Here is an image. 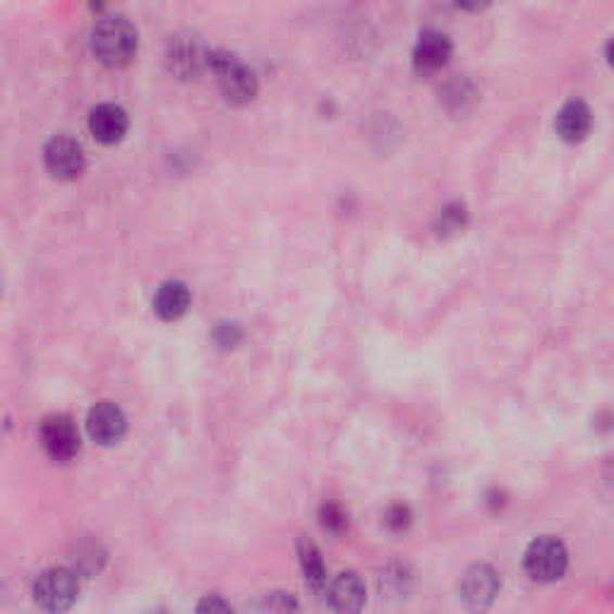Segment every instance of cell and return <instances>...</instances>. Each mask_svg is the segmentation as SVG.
Segmentation results:
<instances>
[{"instance_id":"cell-1","label":"cell","mask_w":614,"mask_h":614,"mask_svg":"<svg viewBox=\"0 0 614 614\" xmlns=\"http://www.w3.org/2000/svg\"><path fill=\"white\" fill-rule=\"evenodd\" d=\"M140 37L132 22L123 15H106L92 31V49L97 59L108 67L128 65L138 53Z\"/></svg>"},{"instance_id":"cell-2","label":"cell","mask_w":614,"mask_h":614,"mask_svg":"<svg viewBox=\"0 0 614 614\" xmlns=\"http://www.w3.org/2000/svg\"><path fill=\"white\" fill-rule=\"evenodd\" d=\"M207 65L212 67L216 82H219L223 97L229 99L231 104H250V101L257 97V75L253 73V67L245 65L238 55L214 51L209 53Z\"/></svg>"},{"instance_id":"cell-3","label":"cell","mask_w":614,"mask_h":614,"mask_svg":"<svg viewBox=\"0 0 614 614\" xmlns=\"http://www.w3.org/2000/svg\"><path fill=\"white\" fill-rule=\"evenodd\" d=\"M79 598V578L75 568L53 566L47 568L34 584V600L49 614H63L71 610Z\"/></svg>"},{"instance_id":"cell-4","label":"cell","mask_w":614,"mask_h":614,"mask_svg":"<svg viewBox=\"0 0 614 614\" xmlns=\"http://www.w3.org/2000/svg\"><path fill=\"white\" fill-rule=\"evenodd\" d=\"M568 566V552L562 540L552 536H542L528 545L523 554V568L538 584H554L560 581Z\"/></svg>"},{"instance_id":"cell-5","label":"cell","mask_w":614,"mask_h":614,"mask_svg":"<svg viewBox=\"0 0 614 614\" xmlns=\"http://www.w3.org/2000/svg\"><path fill=\"white\" fill-rule=\"evenodd\" d=\"M39 437L43 451H47L49 459L55 463H71L79 453V447H82L73 420L59 413L43 418Z\"/></svg>"},{"instance_id":"cell-6","label":"cell","mask_w":614,"mask_h":614,"mask_svg":"<svg viewBox=\"0 0 614 614\" xmlns=\"http://www.w3.org/2000/svg\"><path fill=\"white\" fill-rule=\"evenodd\" d=\"M499 588H502V581H499V574L495 568L487 564H475L463 574L459 596L471 612H485L493 607V602L499 596Z\"/></svg>"},{"instance_id":"cell-7","label":"cell","mask_w":614,"mask_h":614,"mask_svg":"<svg viewBox=\"0 0 614 614\" xmlns=\"http://www.w3.org/2000/svg\"><path fill=\"white\" fill-rule=\"evenodd\" d=\"M43 164L49 174L59 180H75L85 174L87 156L82 144L71 135H55V138L43 150Z\"/></svg>"},{"instance_id":"cell-8","label":"cell","mask_w":614,"mask_h":614,"mask_svg":"<svg viewBox=\"0 0 614 614\" xmlns=\"http://www.w3.org/2000/svg\"><path fill=\"white\" fill-rule=\"evenodd\" d=\"M87 432L97 445L113 447L128 432V418H125L123 408L113 401H99L87 413Z\"/></svg>"},{"instance_id":"cell-9","label":"cell","mask_w":614,"mask_h":614,"mask_svg":"<svg viewBox=\"0 0 614 614\" xmlns=\"http://www.w3.org/2000/svg\"><path fill=\"white\" fill-rule=\"evenodd\" d=\"M324 593L329 607L336 614H360L368 602L366 584H362V578L356 572H341L338 576H334L327 584Z\"/></svg>"},{"instance_id":"cell-10","label":"cell","mask_w":614,"mask_h":614,"mask_svg":"<svg viewBox=\"0 0 614 614\" xmlns=\"http://www.w3.org/2000/svg\"><path fill=\"white\" fill-rule=\"evenodd\" d=\"M209 61V53L202 49V43L195 37H176L170 39L166 51L168 71L180 79H190L200 75V71Z\"/></svg>"},{"instance_id":"cell-11","label":"cell","mask_w":614,"mask_h":614,"mask_svg":"<svg viewBox=\"0 0 614 614\" xmlns=\"http://www.w3.org/2000/svg\"><path fill=\"white\" fill-rule=\"evenodd\" d=\"M451 53L453 47L447 34L442 31H423L420 34V39L415 43V51H413V63H415V71L423 73V75H432L445 67L451 61Z\"/></svg>"},{"instance_id":"cell-12","label":"cell","mask_w":614,"mask_h":614,"mask_svg":"<svg viewBox=\"0 0 614 614\" xmlns=\"http://www.w3.org/2000/svg\"><path fill=\"white\" fill-rule=\"evenodd\" d=\"M128 128H130L128 113L116 104H101L89 113V132H92L94 140L101 144L120 142Z\"/></svg>"},{"instance_id":"cell-13","label":"cell","mask_w":614,"mask_h":614,"mask_svg":"<svg viewBox=\"0 0 614 614\" xmlns=\"http://www.w3.org/2000/svg\"><path fill=\"white\" fill-rule=\"evenodd\" d=\"M593 128V111L584 101H568L557 113V132L564 142H581Z\"/></svg>"},{"instance_id":"cell-14","label":"cell","mask_w":614,"mask_h":614,"mask_svg":"<svg viewBox=\"0 0 614 614\" xmlns=\"http://www.w3.org/2000/svg\"><path fill=\"white\" fill-rule=\"evenodd\" d=\"M190 289L183 281H166L154 295V310L166 322L180 320L190 310Z\"/></svg>"},{"instance_id":"cell-15","label":"cell","mask_w":614,"mask_h":614,"mask_svg":"<svg viewBox=\"0 0 614 614\" xmlns=\"http://www.w3.org/2000/svg\"><path fill=\"white\" fill-rule=\"evenodd\" d=\"M298 557H300V566H303L307 586H310L315 593H322V590L327 588V566L322 562L320 550H317V545L312 540L300 538Z\"/></svg>"},{"instance_id":"cell-16","label":"cell","mask_w":614,"mask_h":614,"mask_svg":"<svg viewBox=\"0 0 614 614\" xmlns=\"http://www.w3.org/2000/svg\"><path fill=\"white\" fill-rule=\"evenodd\" d=\"M257 614H300V605L286 590H271L259 598Z\"/></svg>"},{"instance_id":"cell-17","label":"cell","mask_w":614,"mask_h":614,"mask_svg":"<svg viewBox=\"0 0 614 614\" xmlns=\"http://www.w3.org/2000/svg\"><path fill=\"white\" fill-rule=\"evenodd\" d=\"M320 523L329 533H344L348 528V516L338 504H324L320 509Z\"/></svg>"},{"instance_id":"cell-18","label":"cell","mask_w":614,"mask_h":614,"mask_svg":"<svg viewBox=\"0 0 614 614\" xmlns=\"http://www.w3.org/2000/svg\"><path fill=\"white\" fill-rule=\"evenodd\" d=\"M465 226V209L461 204H449L439 214V233H459Z\"/></svg>"},{"instance_id":"cell-19","label":"cell","mask_w":614,"mask_h":614,"mask_svg":"<svg viewBox=\"0 0 614 614\" xmlns=\"http://www.w3.org/2000/svg\"><path fill=\"white\" fill-rule=\"evenodd\" d=\"M195 614H235V612L229 605V600H223L221 596H204L197 602Z\"/></svg>"},{"instance_id":"cell-20","label":"cell","mask_w":614,"mask_h":614,"mask_svg":"<svg viewBox=\"0 0 614 614\" xmlns=\"http://www.w3.org/2000/svg\"><path fill=\"white\" fill-rule=\"evenodd\" d=\"M386 526L392 530H406L411 526V509L404 504H394L389 511H386Z\"/></svg>"},{"instance_id":"cell-21","label":"cell","mask_w":614,"mask_h":614,"mask_svg":"<svg viewBox=\"0 0 614 614\" xmlns=\"http://www.w3.org/2000/svg\"><path fill=\"white\" fill-rule=\"evenodd\" d=\"M214 338L221 348H233L238 341H241V329H238L235 324H219Z\"/></svg>"},{"instance_id":"cell-22","label":"cell","mask_w":614,"mask_h":614,"mask_svg":"<svg viewBox=\"0 0 614 614\" xmlns=\"http://www.w3.org/2000/svg\"><path fill=\"white\" fill-rule=\"evenodd\" d=\"M146 614H170L168 610H164V607H156V610H150Z\"/></svg>"}]
</instances>
